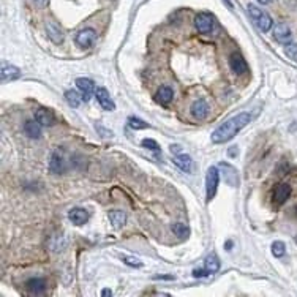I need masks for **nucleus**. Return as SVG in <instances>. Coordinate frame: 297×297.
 Here are the masks:
<instances>
[{
  "label": "nucleus",
  "instance_id": "obj_3",
  "mask_svg": "<svg viewBox=\"0 0 297 297\" xmlns=\"http://www.w3.org/2000/svg\"><path fill=\"white\" fill-rule=\"evenodd\" d=\"M218 182H220L218 168L210 166L209 170H207V174H206V196H207V201H212L215 198L216 188H218Z\"/></svg>",
  "mask_w": 297,
  "mask_h": 297
},
{
  "label": "nucleus",
  "instance_id": "obj_15",
  "mask_svg": "<svg viewBox=\"0 0 297 297\" xmlns=\"http://www.w3.org/2000/svg\"><path fill=\"white\" fill-rule=\"evenodd\" d=\"M174 164L179 168V170H182L184 172H192L193 171V168H194V163H193V160L188 155H185V154H177L176 156H174Z\"/></svg>",
  "mask_w": 297,
  "mask_h": 297
},
{
  "label": "nucleus",
  "instance_id": "obj_36",
  "mask_svg": "<svg viewBox=\"0 0 297 297\" xmlns=\"http://www.w3.org/2000/svg\"><path fill=\"white\" fill-rule=\"evenodd\" d=\"M224 246H228V250H231V246H232V242H228V244H224Z\"/></svg>",
  "mask_w": 297,
  "mask_h": 297
},
{
  "label": "nucleus",
  "instance_id": "obj_14",
  "mask_svg": "<svg viewBox=\"0 0 297 297\" xmlns=\"http://www.w3.org/2000/svg\"><path fill=\"white\" fill-rule=\"evenodd\" d=\"M68 218H70L72 223L78 224V226H81L84 223H87L88 220V212L86 209H82V207H73V209L68 212Z\"/></svg>",
  "mask_w": 297,
  "mask_h": 297
},
{
  "label": "nucleus",
  "instance_id": "obj_1",
  "mask_svg": "<svg viewBox=\"0 0 297 297\" xmlns=\"http://www.w3.org/2000/svg\"><path fill=\"white\" fill-rule=\"evenodd\" d=\"M252 114L250 112H240L234 117H231L230 120H226L216 130L212 133V142L214 144H223L226 141L232 140V138L239 133L242 128H245L252 122Z\"/></svg>",
  "mask_w": 297,
  "mask_h": 297
},
{
  "label": "nucleus",
  "instance_id": "obj_22",
  "mask_svg": "<svg viewBox=\"0 0 297 297\" xmlns=\"http://www.w3.org/2000/svg\"><path fill=\"white\" fill-rule=\"evenodd\" d=\"M108 216H110V222L116 230H120V228L126 223V214L124 210H111Z\"/></svg>",
  "mask_w": 297,
  "mask_h": 297
},
{
  "label": "nucleus",
  "instance_id": "obj_31",
  "mask_svg": "<svg viewBox=\"0 0 297 297\" xmlns=\"http://www.w3.org/2000/svg\"><path fill=\"white\" fill-rule=\"evenodd\" d=\"M124 262L128 264V266H132V267H141V266H142L141 261H138V260H134V258H128V256H125V258H124Z\"/></svg>",
  "mask_w": 297,
  "mask_h": 297
},
{
  "label": "nucleus",
  "instance_id": "obj_25",
  "mask_svg": "<svg viewBox=\"0 0 297 297\" xmlns=\"http://www.w3.org/2000/svg\"><path fill=\"white\" fill-rule=\"evenodd\" d=\"M172 232L176 234V236H179V237H186L188 234H190V228H188L185 223H176V224H172Z\"/></svg>",
  "mask_w": 297,
  "mask_h": 297
},
{
  "label": "nucleus",
  "instance_id": "obj_10",
  "mask_svg": "<svg viewBox=\"0 0 297 297\" xmlns=\"http://www.w3.org/2000/svg\"><path fill=\"white\" fill-rule=\"evenodd\" d=\"M44 27H46V34H48L49 40H51L52 43L60 44V43L64 42V32H62L60 26H58L57 22H54V21H48Z\"/></svg>",
  "mask_w": 297,
  "mask_h": 297
},
{
  "label": "nucleus",
  "instance_id": "obj_16",
  "mask_svg": "<svg viewBox=\"0 0 297 297\" xmlns=\"http://www.w3.org/2000/svg\"><path fill=\"white\" fill-rule=\"evenodd\" d=\"M0 76H2V82H8V81H14L19 76H21V70L14 65H2V72H0Z\"/></svg>",
  "mask_w": 297,
  "mask_h": 297
},
{
  "label": "nucleus",
  "instance_id": "obj_19",
  "mask_svg": "<svg viewBox=\"0 0 297 297\" xmlns=\"http://www.w3.org/2000/svg\"><path fill=\"white\" fill-rule=\"evenodd\" d=\"M172 96H174V92H172V88L171 87H168V86H163L160 87L156 90V102L160 103V104H170L172 102Z\"/></svg>",
  "mask_w": 297,
  "mask_h": 297
},
{
  "label": "nucleus",
  "instance_id": "obj_26",
  "mask_svg": "<svg viewBox=\"0 0 297 297\" xmlns=\"http://www.w3.org/2000/svg\"><path fill=\"white\" fill-rule=\"evenodd\" d=\"M128 126L133 128V130H144V128H148V124H146L138 117H130L128 118Z\"/></svg>",
  "mask_w": 297,
  "mask_h": 297
},
{
  "label": "nucleus",
  "instance_id": "obj_5",
  "mask_svg": "<svg viewBox=\"0 0 297 297\" xmlns=\"http://www.w3.org/2000/svg\"><path fill=\"white\" fill-rule=\"evenodd\" d=\"M49 171L52 174H62L66 171V160L60 150L52 152L51 158H49Z\"/></svg>",
  "mask_w": 297,
  "mask_h": 297
},
{
  "label": "nucleus",
  "instance_id": "obj_7",
  "mask_svg": "<svg viewBox=\"0 0 297 297\" xmlns=\"http://www.w3.org/2000/svg\"><path fill=\"white\" fill-rule=\"evenodd\" d=\"M76 86H78L79 90H81L82 100H84V102H90V98H92L94 94L96 92V90H95V84H94L92 79L79 78V79H76Z\"/></svg>",
  "mask_w": 297,
  "mask_h": 297
},
{
  "label": "nucleus",
  "instance_id": "obj_28",
  "mask_svg": "<svg viewBox=\"0 0 297 297\" xmlns=\"http://www.w3.org/2000/svg\"><path fill=\"white\" fill-rule=\"evenodd\" d=\"M284 52H286V56L291 58V60H294L297 64V44H294V43L286 44Z\"/></svg>",
  "mask_w": 297,
  "mask_h": 297
},
{
  "label": "nucleus",
  "instance_id": "obj_24",
  "mask_svg": "<svg viewBox=\"0 0 297 297\" xmlns=\"http://www.w3.org/2000/svg\"><path fill=\"white\" fill-rule=\"evenodd\" d=\"M65 100H66V103L70 104L72 108H78L79 104H81L84 100H82V95H79L78 92H74V90H66L65 92Z\"/></svg>",
  "mask_w": 297,
  "mask_h": 297
},
{
  "label": "nucleus",
  "instance_id": "obj_21",
  "mask_svg": "<svg viewBox=\"0 0 297 297\" xmlns=\"http://www.w3.org/2000/svg\"><path fill=\"white\" fill-rule=\"evenodd\" d=\"M26 286L32 294H43L46 291V280L44 278H30L26 283Z\"/></svg>",
  "mask_w": 297,
  "mask_h": 297
},
{
  "label": "nucleus",
  "instance_id": "obj_34",
  "mask_svg": "<svg viewBox=\"0 0 297 297\" xmlns=\"http://www.w3.org/2000/svg\"><path fill=\"white\" fill-rule=\"evenodd\" d=\"M102 296H112V291L111 290H103L102 291Z\"/></svg>",
  "mask_w": 297,
  "mask_h": 297
},
{
  "label": "nucleus",
  "instance_id": "obj_35",
  "mask_svg": "<svg viewBox=\"0 0 297 297\" xmlns=\"http://www.w3.org/2000/svg\"><path fill=\"white\" fill-rule=\"evenodd\" d=\"M258 2L262 4V5H269V4L272 2V0H258Z\"/></svg>",
  "mask_w": 297,
  "mask_h": 297
},
{
  "label": "nucleus",
  "instance_id": "obj_17",
  "mask_svg": "<svg viewBox=\"0 0 297 297\" xmlns=\"http://www.w3.org/2000/svg\"><path fill=\"white\" fill-rule=\"evenodd\" d=\"M35 118L36 122L42 124V126H49L56 122V117H54V112L49 111V110H44V108H40L35 112Z\"/></svg>",
  "mask_w": 297,
  "mask_h": 297
},
{
  "label": "nucleus",
  "instance_id": "obj_23",
  "mask_svg": "<svg viewBox=\"0 0 297 297\" xmlns=\"http://www.w3.org/2000/svg\"><path fill=\"white\" fill-rule=\"evenodd\" d=\"M204 267L207 270H209V274H216L220 270V260H218V256H216L215 253H210L209 256L206 258L204 261Z\"/></svg>",
  "mask_w": 297,
  "mask_h": 297
},
{
  "label": "nucleus",
  "instance_id": "obj_8",
  "mask_svg": "<svg viewBox=\"0 0 297 297\" xmlns=\"http://www.w3.org/2000/svg\"><path fill=\"white\" fill-rule=\"evenodd\" d=\"M74 42L81 48H90L96 42V32L94 28H82V30L76 35Z\"/></svg>",
  "mask_w": 297,
  "mask_h": 297
},
{
  "label": "nucleus",
  "instance_id": "obj_32",
  "mask_svg": "<svg viewBox=\"0 0 297 297\" xmlns=\"http://www.w3.org/2000/svg\"><path fill=\"white\" fill-rule=\"evenodd\" d=\"M34 2H35V5L40 6V8H43V6L48 5V0H34Z\"/></svg>",
  "mask_w": 297,
  "mask_h": 297
},
{
  "label": "nucleus",
  "instance_id": "obj_6",
  "mask_svg": "<svg viewBox=\"0 0 297 297\" xmlns=\"http://www.w3.org/2000/svg\"><path fill=\"white\" fill-rule=\"evenodd\" d=\"M274 38L280 44H290L292 42V34L291 28L286 26L284 22H278L274 27Z\"/></svg>",
  "mask_w": 297,
  "mask_h": 297
},
{
  "label": "nucleus",
  "instance_id": "obj_12",
  "mask_svg": "<svg viewBox=\"0 0 297 297\" xmlns=\"http://www.w3.org/2000/svg\"><path fill=\"white\" fill-rule=\"evenodd\" d=\"M95 95H96L98 103H100V106L103 108L104 111H114V110H116V104H114L112 98H111L110 92H108L106 88L100 87V88H98V90L95 92Z\"/></svg>",
  "mask_w": 297,
  "mask_h": 297
},
{
  "label": "nucleus",
  "instance_id": "obj_20",
  "mask_svg": "<svg viewBox=\"0 0 297 297\" xmlns=\"http://www.w3.org/2000/svg\"><path fill=\"white\" fill-rule=\"evenodd\" d=\"M223 170H224V180L230 184V185H232V186H236L237 184H239V174H237V171H236V168H232L231 164H226V163H222L220 164Z\"/></svg>",
  "mask_w": 297,
  "mask_h": 297
},
{
  "label": "nucleus",
  "instance_id": "obj_30",
  "mask_svg": "<svg viewBox=\"0 0 297 297\" xmlns=\"http://www.w3.org/2000/svg\"><path fill=\"white\" fill-rule=\"evenodd\" d=\"M193 275L196 276V278H206V276L210 275V274H209V270H207L206 267H204V269H194V270H193Z\"/></svg>",
  "mask_w": 297,
  "mask_h": 297
},
{
  "label": "nucleus",
  "instance_id": "obj_27",
  "mask_svg": "<svg viewBox=\"0 0 297 297\" xmlns=\"http://www.w3.org/2000/svg\"><path fill=\"white\" fill-rule=\"evenodd\" d=\"M284 253H286V246L282 240H276L272 244V254L275 258H282V256H284Z\"/></svg>",
  "mask_w": 297,
  "mask_h": 297
},
{
  "label": "nucleus",
  "instance_id": "obj_4",
  "mask_svg": "<svg viewBox=\"0 0 297 297\" xmlns=\"http://www.w3.org/2000/svg\"><path fill=\"white\" fill-rule=\"evenodd\" d=\"M215 19L210 13H200L194 18V27L200 34H210L214 30Z\"/></svg>",
  "mask_w": 297,
  "mask_h": 297
},
{
  "label": "nucleus",
  "instance_id": "obj_33",
  "mask_svg": "<svg viewBox=\"0 0 297 297\" xmlns=\"http://www.w3.org/2000/svg\"><path fill=\"white\" fill-rule=\"evenodd\" d=\"M171 152H172V154H176V155H177V154H180V146L172 144V146H171Z\"/></svg>",
  "mask_w": 297,
  "mask_h": 297
},
{
  "label": "nucleus",
  "instance_id": "obj_29",
  "mask_svg": "<svg viewBox=\"0 0 297 297\" xmlns=\"http://www.w3.org/2000/svg\"><path fill=\"white\" fill-rule=\"evenodd\" d=\"M142 147L148 148V150H155V152L160 150V146H158V142L150 140V138H146V140H142Z\"/></svg>",
  "mask_w": 297,
  "mask_h": 297
},
{
  "label": "nucleus",
  "instance_id": "obj_13",
  "mask_svg": "<svg viewBox=\"0 0 297 297\" xmlns=\"http://www.w3.org/2000/svg\"><path fill=\"white\" fill-rule=\"evenodd\" d=\"M192 116L196 118V120H204V118L209 116V104H207L206 100H196L192 104Z\"/></svg>",
  "mask_w": 297,
  "mask_h": 297
},
{
  "label": "nucleus",
  "instance_id": "obj_18",
  "mask_svg": "<svg viewBox=\"0 0 297 297\" xmlns=\"http://www.w3.org/2000/svg\"><path fill=\"white\" fill-rule=\"evenodd\" d=\"M24 132L28 138L36 140V138L42 136V124L36 122V118H34V120H27L24 124Z\"/></svg>",
  "mask_w": 297,
  "mask_h": 297
},
{
  "label": "nucleus",
  "instance_id": "obj_11",
  "mask_svg": "<svg viewBox=\"0 0 297 297\" xmlns=\"http://www.w3.org/2000/svg\"><path fill=\"white\" fill-rule=\"evenodd\" d=\"M291 196V186L288 184H280L275 186L274 190V202L276 206H282L288 201V198Z\"/></svg>",
  "mask_w": 297,
  "mask_h": 297
},
{
  "label": "nucleus",
  "instance_id": "obj_2",
  "mask_svg": "<svg viewBox=\"0 0 297 297\" xmlns=\"http://www.w3.org/2000/svg\"><path fill=\"white\" fill-rule=\"evenodd\" d=\"M248 14L252 18V21L254 22V26L258 27L261 32H269L272 28V24H274L272 18L256 5H252V4L248 5Z\"/></svg>",
  "mask_w": 297,
  "mask_h": 297
},
{
  "label": "nucleus",
  "instance_id": "obj_9",
  "mask_svg": "<svg viewBox=\"0 0 297 297\" xmlns=\"http://www.w3.org/2000/svg\"><path fill=\"white\" fill-rule=\"evenodd\" d=\"M230 66H231V70L236 74H245L246 72H248V64L245 62V58L239 52L231 54V57H230Z\"/></svg>",
  "mask_w": 297,
  "mask_h": 297
}]
</instances>
